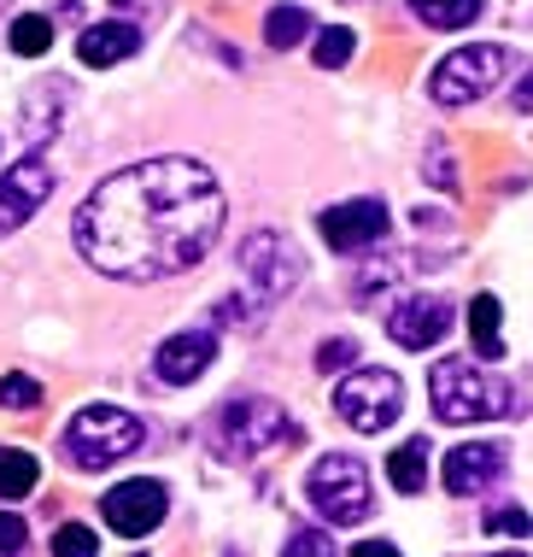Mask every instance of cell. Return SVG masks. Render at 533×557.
I'll return each instance as SVG.
<instances>
[{"instance_id":"cell-1","label":"cell","mask_w":533,"mask_h":557,"mask_svg":"<svg viewBox=\"0 0 533 557\" xmlns=\"http://www.w3.org/2000/svg\"><path fill=\"white\" fill-rule=\"evenodd\" d=\"M223 188L200 159H141L76 206L71 235L76 252L117 282H164L182 276L218 247L223 235Z\"/></svg>"},{"instance_id":"cell-2","label":"cell","mask_w":533,"mask_h":557,"mask_svg":"<svg viewBox=\"0 0 533 557\" xmlns=\"http://www.w3.org/2000/svg\"><path fill=\"white\" fill-rule=\"evenodd\" d=\"M429 399H434L439 423H457V429L493 423V417L516 411L510 382H498L493 370H475V358H439L429 370Z\"/></svg>"},{"instance_id":"cell-3","label":"cell","mask_w":533,"mask_h":557,"mask_svg":"<svg viewBox=\"0 0 533 557\" xmlns=\"http://www.w3.org/2000/svg\"><path fill=\"white\" fill-rule=\"evenodd\" d=\"M299 276H305V252L294 240L282 230H252L240 240V288H247V299H228V311L240 306V318L270 311L276 299H287L299 288Z\"/></svg>"},{"instance_id":"cell-4","label":"cell","mask_w":533,"mask_h":557,"mask_svg":"<svg viewBox=\"0 0 533 557\" xmlns=\"http://www.w3.org/2000/svg\"><path fill=\"white\" fill-rule=\"evenodd\" d=\"M141 441H147L141 417L117 411V405H83V411L71 417V429H65V458L76 463V470H106V463L129 458Z\"/></svg>"},{"instance_id":"cell-5","label":"cell","mask_w":533,"mask_h":557,"mask_svg":"<svg viewBox=\"0 0 533 557\" xmlns=\"http://www.w3.org/2000/svg\"><path fill=\"white\" fill-rule=\"evenodd\" d=\"M305 499H311L334 529H352V522L370 517V470L352 451H329V458L311 463L305 475Z\"/></svg>"},{"instance_id":"cell-6","label":"cell","mask_w":533,"mask_h":557,"mask_svg":"<svg viewBox=\"0 0 533 557\" xmlns=\"http://www.w3.org/2000/svg\"><path fill=\"white\" fill-rule=\"evenodd\" d=\"M218 446L228 458H258L270 446H299V423L276 399H228L218 411Z\"/></svg>"},{"instance_id":"cell-7","label":"cell","mask_w":533,"mask_h":557,"mask_svg":"<svg viewBox=\"0 0 533 557\" xmlns=\"http://www.w3.org/2000/svg\"><path fill=\"white\" fill-rule=\"evenodd\" d=\"M510 71V48H498V41H475V48H457L434 65L429 77V95L439 107H469V100H481L486 88H498V77Z\"/></svg>"},{"instance_id":"cell-8","label":"cell","mask_w":533,"mask_h":557,"mask_svg":"<svg viewBox=\"0 0 533 557\" xmlns=\"http://www.w3.org/2000/svg\"><path fill=\"white\" fill-rule=\"evenodd\" d=\"M334 411H340L358 434H381V429L399 423L405 382L393 370H352L340 387H334Z\"/></svg>"},{"instance_id":"cell-9","label":"cell","mask_w":533,"mask_h":557,"mask_svg":"<svg viewBox=\"0 0 533 557\" xmlns=\"http://www.w3.org/2000/svg\"><path fill=\"white\" fill-rule=\"evenodd\" d=\"M100 510H106V529H112V534L141 540V534H152V529L164 522V510H171V493H164L159 481L135 475V481H117V487L100 499Z\"/></svg>"},{"instance_id":"cell-10","label":"cell","mask_w":533,"mask_h":557,"mask_svg":"<svg viewBox=\"0 0 533 557\" xmlns=\"http://www.w3.org/2000/svg\"><path fill=\"white\" fill-rule=\"evenodd\" d=\"M53 194V171L48 159H18L7 176H0V230H18V223H29L41 212V200Z\"/></svg>"},{"instance_id":"cell-11","label":"cell","mask_w":533,"mask_h":557,"mask_svg":"<svg viewBox=\"0 0 533 557\" xmlns=\"http://www.w3.org/2000/svg\"><path fill=\"white\" fill-rule=\"evenodd\" d=\"M505 475V446H451L446 463H439V487L451 493V499H475V493H486L493 481Z\"/></svg>"},{"instance_id":"cell-12","label":"cell","mask_w":533,"mask_h":557,"mask_svg":"<svg viewBox=\"0 0 533 557\" xmlns=\"http://www.w3.org/2000/svg\"><path fill=\"white\" fill-rule=\"evenodd\" d=\"M323 240L334 252H363L375 240H387V206L381 200H346L323 212Z\"/></svg>"},{"instance_id":"cell-13","label":"cell","mask_w":533,"mask_h":557,"mask_svg":"<svg viewBox=\"0 0 533 557\" xmlns=\"http://www.w3.org/2000/svg\"><path fill=\"white\" fill-rule=\"evenodd\" d=\"M446 329H451V306L439 294L405 299V306L387 318V335H393V346H405V352H429V346L446 341Z\"/></svg>"},{"instance_id":"cell-14","label":"cell","mask_w":533,"mask_h":557,"mask_svg":"<svg viewBox=\"0 0 533 557\" xmlns=\"http://www.w3.org/2000/svg\"><path fill=\"white\" fill-rule=\"evenodd\" d=\"M211 358H218V335L211 329H182V335H171L152 352V370H159L164 387H188L211 370Z\"/></svg>"},{"instance_id":"cell-15","label":"cell","mask_w":533,"mask_h":557,"mask_svg":"<svg viewBox=\"0 0 533 557\" xmlns=\"http://www.w3.org/2000/svg\"><path fill=\"white\" fill-rule=\"evenodd\" d=\"M135 48H141V29L117 18V24H88L83 41H76V59H83V65H95V71H106V65H124V59H135Z\"/></svg>"},{"instance_id":"cell-16","label":"cell","mask_w":533,"mask_h":557,"mask_svg":"<svg viewBox=\"0 0 533 557\" xmlns=\"http://www.w3.org/2000/svg\"><path fill=\"white\" fill-rule=\"evenodd\" d=\"M387 481H393V493H422L429 487V434H417V441H405L399 451H393Z\"/></svg>"},{"instance_id":"cell-17","label":"cell","mask_w":533,"mask_h":557,"mask_svg":"<svg viewBox=\"0 0 533 557\" xmlns=\"http://www.w3.org/2000/svg\"><path fill=\"white\" fill-rule=\"evenodd\" d=\"M469 341H475V358H486V364H498V358H505V335H498V299L493 294L469 299Z\"/></svg>"},{"instance_id":"cell-18","label":"cell","mask_w":533,"mask_h":557,"mask_svg":"<svg viewBox=\"0 0 533 557\" xmlns=\"http://www.w3.org/2000/svg\"><path fill=\"white\" fill-rule=\"evenodd\" d=\"M36 458H29L24 446H0V499H24V493H36Z\"/></svg>"},{"instance_id":"cell-19","label":"cell","mask_w":533,"mask_h":557,"mask_svg":"<svg viewBox=\"0 0 533 557\" xmlns=\"http://www.w3.org/2000/svg\"><path fill=\"white\" fill-rule=\"evenodd\" d=\"M410 12L429 29H463L481 18V0H410Z\"/></svg>"},{"instance_id":"cell-20","label":"cell","mask_w":533,"mask_h":557,"mask_svg":"<svg viewBox=\"0 0 533 557\" xmlns=\"http://www.w3.org/2000/svg\"><path fill=\"white\" fill-rule=\"evenodd\" d=\"M311 36V18H305V7H270V18H264V41L270 48H299V41Z\"/></svg>"},{"instance_id":"cell-21","label":"cell","mask_w":533,"mask_h":557,"mask_svg":"<svg viewBox=\"0 0 533 557\" xmlns=\"http://www.w3.org/2000/svg\"><path fill=\"white\" fill-rule=\"evenodd\" d=\"M7 41H12V53L36 59V53H48V41H53V24L41 18V12H24V18L7 29Z\"/></svg>"},{"instance_id":"cell-22","label":"cell","mask_w":533,"mask_h":557,"mask_svg":"<svg viewBox=\"0 0 533 557\" xmlns=\"http://www.w3.org/2000/svg\"><path fill=\"white\" fill-rule=\"evenodd\" d=\"M0 405H7V411H36V405H41V382H36V375H24V370H7V375H0Z\"/></svg>"},{"instance_id":"cell-23","label":"cell","mask_w":533,"mask_h":557,"mask_svg":"<svg viewBox=\"0 0 533 557\" xmlns=\"http://www.w3.org/2000/svg\"><path fill=\"white\" fill-rule=\"evenodd\" d=\"M311 59H317V65H323V71H340L346 65V59H352V29H317V48H311Z\"/></svg>"},{"instance_id":"cell-24","label":"cell","mask_w":533,"mask_h":557,"mask_svg":"<svg viewBox=\"0 0 533 557\" xmlns=\"http://www.w3.org/2000/svg\"><path fill=\"white\" fill-rule=\"evenodd\" d=\"M53 557H100L95 529H83V522H65V529L53 534Z\"/></svg>"},{"instance_id":"cell-25","label":"cell","mask_w":533,"mask_h":557,"mask_svg":"<svg viewBox=\"0 0 533 557\" xmlns=\"http://www.w3.org/2000/svg\"><path fill=\"white\" fill-rule=\"evenodd\" d=\"M481 529H486V534H522V540H528L533 522H528V510H522V505H493V510L481 517Z\"/></svg>"},{"instance_id":"cell-26","label":"cell","mask_w":533,"mask_h":557,"mask_svg":"<svg viewBox=\"0 0 533 557\" xmlns=\"http://www.w3.org/2000/svg\"><path fill=\"white\" fill-rule=\"evenodd\" d=\"M282 557H334V540L323 529H299V534H287Z\"/></svg>"},{"instance_id":"cell-27","label":"cell","mask_w":533,"mask_h":557,"mask_svg":"<svg viewBox=\"0 0 533 557\" xmlns=\"http://www.w3.org/2000/svg\"><path fill=\"white\" fill-rule=\"evenodd\" d=\"M24 540H29L24 517H18V510H0V557H18Z\"/></svg>"},{"instance_id":"cell-28","label":"cell","mask_w":533,"mask_h":557,"mask_svg":"<svg viewBox=\"0 0 533 557\" xmlns=\"http://www.w3.org/2000/svg\"><path fill=\"white\" fill-rule=\"evenodd\" d=\"M352 358H358V346L346 341V335H340V341H323V346H317V370H329V375H334V370H346Z\"/></svg>"},{"instance_id":"cell-29","label":"cell","mask_w":533,"mask_h":557,"mask_svg":"<svg viewBox=\"0 0 533 557\" xmlns=\"http://www.w3.org/2000/svg\"><path fill=\"white\" fill-rule=\"evenodd\" d=\"M352 557H399V546H393V540H363Z\"/></svg>"},{"instance_id":"cell-30","label":"cell","mask_w":533,"mask_h":557,"mask_svg":"<svg viewBox=\"0 0 533 557\" xmlns=\"http://www.w3.org/2000/svg\"><path fill=\"white\" fill-rule=\"evenodd\" d=\"M516 112H533V71L522 77V88H516Z\"/></svg>"},{"instance_id":"cell-31","label":"cell","mask_w":533,"mask_h":557,"mask_svg":"<svg viewBox=\"0 0 533 557\" xmlns=\"http://www.w3.org/2000/svg\"><path fill=\"white\" fill-rule=\"evenodd\" d=\"M498 557H522V552H498Z\"/></svg>"}]
</instances>
